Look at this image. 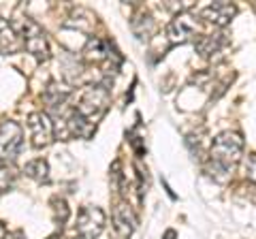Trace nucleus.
Masks as SVG:
<instances>
[{
  "label": "nucleus",
  "mask_w": 256,
  "mask_h": 239,
  "mask_svg": "<svg viewBox=\"0 0 256 239\" xmlns=\"http://www.w3.org/2000/svg\"><path fill=\"white\" fill-rule=\"evenodd\" d=\"M24 132L18 122H2L0 124V162H13L22 150Z\"/></svg>",
  "instance_id": "5"
},
{
  "label": "nucleus",
  "mask_w": 256,
  "mask_h": 239,
  "mask_svg": "<svg viewBox=\"0 0 256 239\" xmlns=\"http://www.w3.org/2000/svg\"><path fill=\"white\" fill-rule=\"evenodd\" d=\"M224 43H226V38H224V34H218V36H198L194 38V47L198 52H201V56H205V58H210V56L218 54Z\"/></svg>",
  "instance_id": "14"
},
{
  "label": "nucleus",
  "mask_w": 256,
  "mask_h": 239,
  "mask_svg": "<svg viewBox=\"0 0 256 239\" xmlns=\"http://www.w3.org/2000/svg\"><path fill=\"white\" fill-rule=\"evenodd\" d=\"M166 36L173 45H182V43H188L196 36V20L192 18L190 13H178L175 20L166 26Z\"/></svg>",
  "instance_id": "7"
},
{
  "label": "nucleus",
  "mask_w": 256,
  "mask_h": 239,
  "mask_svg": "<svg viewBox=\"0 0 256 239\" xmlns=\"http://www.w3.org/2000/svg\"><path fill=\"white\" fill-rule=\"evenodd\" d=\"M114 52H111V43L105 41V38H90L86 43L84 50V58L90 62H109L114 58Z\"/></svg>",
  "instance_id": "11"
},
{
  "label": "nucleus",
  "mask_w": 256,
  "mask_h": 239,
  "mask_svg": "<svg viewBox=\"0 0 256 239\" xmlns=\"http://www.w3.org/2000/svg\"><path fill=\"white\" fill-rule=\"evenodd\" d=\"M4 235H6V228H4L2 222H0V239H4Z\"/></svg>",
  "instance_id": "21"
},
{
  "label": "nucleus",
  "mask_w": 256,
  "mask_h": 239,
  "mask_svg": "<svg viewBox=\"0 0 256 239\" xmlns=\"http://www.w3.org/2000/svg\"><path fill=\"white\" fill-rule=\"evenodd\" d=\"M28 128L34 148H47L54 141V122L45 111H34L28 116Z\"/></svg>",
  "instance_id": "6"
},
{
  "label": "nucleus",
  "mask_w": 256,
  "mask_h": 239,
  "mask_svg": "<svg viewBox=\"0 0 256 239\" xmlns=\"http://www.w3.org/2000/svg\"><path fill=\"white\" fill-rule=\"evenodd\" d=\"M20 50H22V41H20L18 32L13 30L11 24H6L0 18V54L11 56V54H18Z\"/></svg>",
  "instance_id": "12"
},
{
  "label": "nucleus",
  "mask_w": 256,
  "mask_h": 239,
  "mask_svg": "<svg viewBox=\"0 0 256 239\" xmlns=\"http://www.w3.org/2000/svg\"><path fill=\"white\" fill-rule=\"evenodd\" d=\"M102 228H105V212L100 207H94V205H86L79 210L77 214V224L75 230L82 239H96Z\"/></svg>",
  "instance_id": "4"
},
{
  "label": "nucleus",
  "mask_w": 256,
  "mask_h": 239,
  "mask_svg": "<svg viewBox=\"0 0 256 239\" xmlns=\"http://www.w3.org/2000/svg\"><path fill=\"white\" fill-rule=\"evenodd\" d=\"M237 15V6L230 4V2H214L210 6H205V9H201V13H198V18H201L203 22L212 24V26L216 28H224L226 24L233 20Z\"/></svg>",
  "instance_id": "8"
},
{
  "label": "nucleus",
  "mask_w": 256,
  "mask_h": 239,
  "mask_svg": "<svg viewBox=\"0 0 256 239\" xmlns=\"http://www.w3.org/2000/svg\"><path fill=\"white\" fill-rule=\"evenodd\" d=\"M111 102V92L107 84H94V86H86L82 94H79V100L75 105V111L84 120H88L90 124L96 126V122L107 114Z\"/></svg>",
  "instance_id": "2"
},
{
  "label": "nucleus",
  "mask_w": 256,
  "mask_h": 239,
  "mask_svg": "<svg viewBox=\"0 0 256 239\" xmlns=\"http://www.w3.org/2000/svg\"><path fill=\"white\" fill-rule=\"evenodd\" d=\"M18 178V169L13 166V162H0V194L11 190Z\"/></svg>",
  "instance_id": "16"
},
{
  "label": "nucleus",
  "mask_w": 256,
  "mask_h": 239,
  "mask_svg": "<svg viewBox=\"0 0 256 239\" xmlns=\"http://www.w3.org/2000/svg\"><path fill=\"white\" fill-rule=\"evenodd\" d=\"M130 30H132V34L139 38V41H150L152 34L156 32V22L154 18L148 13V11H139V13H134L132 15V20H130Z\"/></svg>",
  "instance_id": "10"
},
{
  "label": "nucleus",
  "mask_w": 256,
  "mask_h": 239,
  "mask_svg": "<svg viewBox=\"0 0 256 239\" xmlns=\"http://www.w3.org/2000/svg\"><path fill=\"white\" fill-rule=\"evenodd\" d=\"M244 154V137L239 132L226 130L220 132L214 139L212 150H210V171L218 180H226L230 173L235 171V166L242 160Z\"/></svg>",
  "instance_id": "1"
},
{
  "label": "nucleus",
  "mask_w": 256,
  "mask_h": 239,
  "mask_svg": "<svg viewBox=\"0 0 256 239\" xmlns=\"http://www.w3.org/2000/svg\"><path fill=\"white\" fill-rule=\"evenodd\" d=\"M52 205H54V214H56V222L62 226L64 222L68 220V216H70V210H68V205H66V201L64 198H60V196H54L52 198Z\"/></svg>",
  "instance_id": "17"
},
{
  "label": "nucleus",
  "mask_w": 256,
  "mask_h": 239,
  "mask_svg": "<svg viewBox=\"0 0 256 239\" xmlns=\"http://www.w3.org/2000/svg\"><path fill=\"white\" fill-rule=\"evenodd\" d=\"M248 178L256 184V154H252L250 158H248Z\"/></svg>",
  "instance_id": "18"
},
{
  "label": "nucleus",
  "mask_w": 256,
  "mask_h": 239,
  "mask_svg": "<svg viewBox=\"0 0 256 239\" xmlns=\"http://www.w3.org/2000/svg\"><path fill=\"white\" fill-rule=\"evenodd\" d=\"M4 239H26V235H24V230H13V233H6Z\"/></svg>",
  "instance_id": "19"
},
{
  "label": "nucleus",
  "mask_w": 256,
  "mask_h": 239,
  "mask_svg": "<svg viewBox=\"0 0 256 239\" xmlns=\"http://www.w3.org/2000/svg\"><path fill=\"white\" fill-rule=\"evenodd\" d=\"M20 30H22V41H24V47L34 56L36 60H50V41H47V34H45V30L38 26V24L34 20H30V18H24L20 22Z\"/></svg>",
  "instance_id": "3"
},
{
  "label": "nucleus",
  "mask_w": 256,
  "mask_h": 239,
  "mask_svg": "<svg viewBox=\"0 0 256 239\" xmlns=\"http://www.w3.org/2000/svg\"><path fill=\"white\" fill-rule=\"evenodd\" d=\"M114 226L122 237H130L132 230L137 228V216L126 201H118L114 205Z\"/></svg>",
  "instance_id": "9"
},
{
  "label": "nucleus",
  "mask_w": 256,
  "mask_h": 239,
  "mask_svg": "<svg viewBox=\"0 0 256 239\" xmlns=\"http://www.w3.org/2000/svg\"><path fill=\"white\" fill-rule=\"evenodd\" d=\"M68 94H70V88L60 86V84L52 82L50 86L45 88V92H43V100H45V105L50 107V109H58V107H62V105H64V100H66Z\"/></svg>",
  "instance_id": "13"
},
{
  "label": "nucleus",
  "mask_w": 256,
  "mask_h": 239,
  "mask_svg": "<svg viewBox=\"0 0 256 239\" xmlns=\"http://www.w3.org/2000/svg\"><path fill=\"white\" fill-rule=\"evenodd\" d=\"M162 239H178V233H175L173 228H169V230L164 233V237H162Z\"/></svg>",
  "instance_id": "20"
},
{
  "label": "nucleus",
  "mask_w": 256,
  "mask_h": 239,
  "mask_svg": "<svg viewBox=\"0 0 256 239\" xmlns=\"http://www.w3.org/2000/svg\"><path fill=\"white\" fill-rule=\"evenodd\" d=\"M50 239H58V237H50Z\"/></svg>",
  "instance_id": "22"
},
{
  "label": "nucleus",
  "mask_w": 256,
  "mask_h": 239,
  "mask_svg": "<svg viewBox=\"0 0 256 239\" xmlns=\"http://www.w3.org/2000/svg\"><path fill=\"white\" fill-rule=\"evenodd\" d=\"M24 173L34 182H38V184H47V182H50V164H47V160H43V158L26 162L24 164Z\"/></svg>",
  "instance_id": "15"
}]
</instances>
